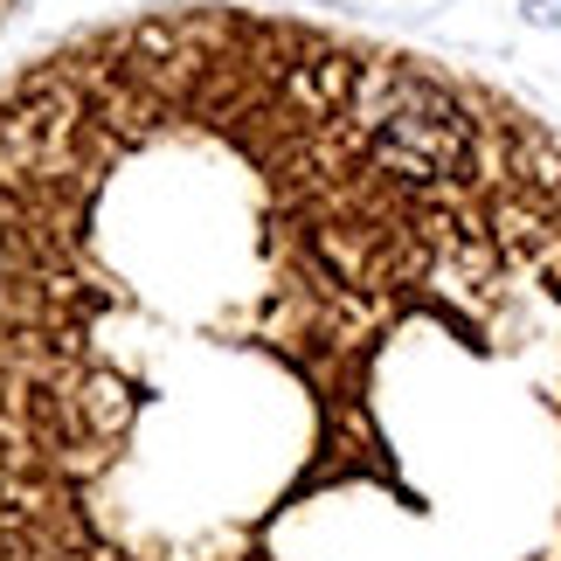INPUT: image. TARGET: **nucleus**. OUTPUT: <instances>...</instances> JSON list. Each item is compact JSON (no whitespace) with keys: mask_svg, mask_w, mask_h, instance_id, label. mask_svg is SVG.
<instances>
[]
</instances>
